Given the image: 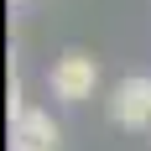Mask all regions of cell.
Wrapping results in <instances>:
<instances>
[{
    "label": "cell",
    "mask_w": 151,
    "mask_h": 151,
    "mask_svg": "<svg viewBox=\"0 0 151 151\" xmlns=\"http://www.w3.org/2000/svg\"><path fill=\"white\" fill-rule=\"evenodd\" d=\"M47 89H52V99H63V104H83V99H94V89H99V58H89V52H63L52 68H47Z\"/></svg>",
    "instance_id": "cell-1"
},
{
    "label": "cell",
    "mask_w": 151,
    "mask_h": 151,
    "mask_svg": "<svg viewBox=\"0 0 151 151\" xmlns=\"http://www.w3.org/2000/svg\"><path fill=\"white\" fill-rule=\"evenodd\" d=\"M109 120L120 125V130H146L151 125V78L146 73H130L120 78L115 89H109Z\"/></svg>",
    "instance_id": "cell-2"
},
{
    "label": "cell",
    "mask_w": 151,
    "mask_h": 151,
    "mask_svg": "<svg viewBox=\"0 0 151 151\" xmlns=\"http://www.w3.org/2000/svg\"><path fill=\"white\" fill-rule=\"evenodd\" d=\"M58 141H63V130L47 109H26L11 125V151H58Z\"/></svg>",
    "instance_id": "cell-3"
},
{
    "label": "cell",
    "mask_w": 151,
    "mask_h": 151,
    "mask_svg": "<svg viewBox=\"0 0 151 151\" xmlns=\"http://www.w3.org/2000/svg\"><path fill=\"white\" fill-rule=\"evenodd\" d=\"M11 5H26V0H11Z\"/></svg>",
    "instance_id": "cell-4"
}]
</instances>
